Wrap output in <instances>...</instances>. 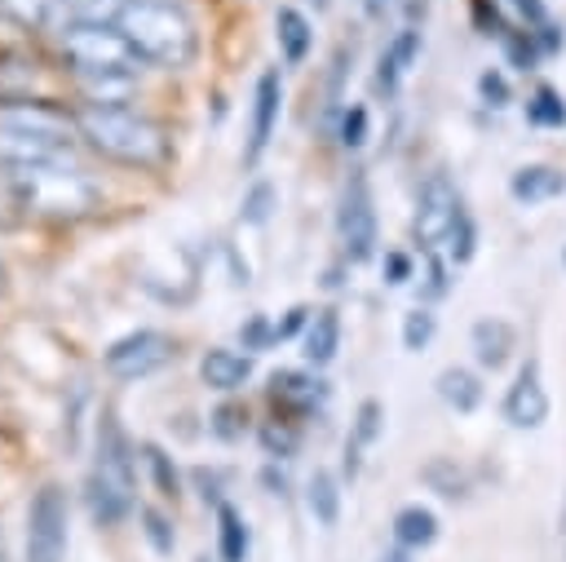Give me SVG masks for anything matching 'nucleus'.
Returning <instances> with one entry per match:
<instances>
[{"instance_id": "f257e3e1", "label": "nucleus", "mask_w": 566, "mask_h": 562, "mask_svg": "<svg viewBox=\"0 0 566 562\" xmlns=\"http://www.w3.org/2000/svg\"><path fill=\"white\" fill-rule=\"evenodd\" d=\"M75 133L106 159L128 168H159L168 159V133L128 106H75Z\"/></svg>"}, {"instance_id": "f03ea898", "label": "nucleus", "mask_w": 566, "mask_h": 562, "mask_svg": "<svg viewBox=\"0 0 566 562\" xmlns=\"http://www.w3.org/2000/svg\"><path fill=\"white\" fill-rule=\"evenodd\" d=\"M137 491V469H133V443L115 416V407H102L97 429H93V469H88V513L102 527H115L128 518Z\"/></svg>"}, {"instance_id": "7ed1b4c3", "label": "nucleus", "mask_w": 566, "mask_h": 562, "mask_svg": "<svg viewBox=\"0 0 566 562\" xmlns=\"http://www.w3.org/2000/svg\"><path fill=\"white\" fill-rule=\"evenodd\" d=\"M115 27L128 35V44L142 53V62H155L168 71L190 66L199 53V31H195L190 13L172 0H128V9L119 13Z\"/></svg>"}, {"instance_id": "20e7f679", "label": "nucleus", "mask_w": 566, "mask_h": 562, "mask_svg": "<svg viewBox=\"0 0 566 562\" xmlns=\"http://www.w3.org/2000/svg\"><path fill=\"white\" fill-rule=\"evenodd\" d=\"M9 186L27 212L49 217V221H80L97 208V186L57 159L31 164V168H9Z\"/></svg>"}, {"instance_id": "39448f33", "label": "nucleus", "mask_w": 566, "mask_h": 562, "mask_svg": "<svg viewBox=\"0 0 566 562\" xmlns=\"http://www.w3.org/2000/svg\"><path fill=\"white\" fill-rule=\"evenodd\" d=\"M62 53L80 75H133L142 66V53L115 22H71V31H62Z\"/></svg>"}, {"instance_id": "423d86ee", "label": "nucleus", "mask_w": 566, "mask_h": 562, "mask_svg": "<svg viewBox=\"0 0 566 562\" xmlns=\"http://www.w3.org/2000/svg\"><path fill=\"white\" fill-rule=\"evenodd\" d=\"M22 553H27V562H62L66 558V491L57 482H44L31 496Z\"/></svg>"}, {"instance_id": "0eeeda50", "label": "nucleus", "mask_w": 566, "mask_h": 562, "mask_svg": "<svg viewBox=\"0 0 566 562\" xmlns=\"http://www.w3.org/2000/svg\"><path fill=\"white\" fill-rule=\"evenodd\" d=\"M336 235L345 248V261H367L376 252V204L367 177L354 168L345 190H340V212H336Z\"/></svg>"}, {"instance_id": "6e6552de", "label": "nucleus", "mask_w": 566, "mask_h": 562, "mask_svg": "<svg viewBox=\"0 0 566 562\" xmlns=\"http://www.w3.org/2000/svg\"><path fill=\"white\" fill-rule=\"evenodd\" d=\"M460 208H464V204H460L451 177H447V173H429L424 186H420V195H416V217H411L416 243L429 248V252H438V248L447 243V235H451Z\"/></svg>"}, {"instance_id": "1a4fd4ad", "label": "nucleus", "mask_w": 566, "mask_h": 562, "mask_svg": "<svg viewBox=\"0 0 566 562\" xmlns=\"http://www.w3.org/2000/svg\"><path fill=\"white\" fill-rule=\"evenodd\" d=\"M168 358H172V336H164L155 327H137V332L111 341V350H106L102 363H106V372L115 381H137V376L159 372Z\"/></svg>"}, {"instance_id": "9d476101", "label": "nucleus", "mask_w": 566, "mask_h": 562, "mask_svg": "<svg viewBox=\"0 0 566 562\" xmlns=\"http://www.w3.org/2000/svg\"><path fill=\"white\" fill-rule=\"evenodd\" d=\"M0 128L4 133H22V137H35V142H49V146H66L71 133H75V111H57L49 102H4L0 106ZM80 137V133H75Z\"/></svg>"}, {"instance_id": "9b49d317", "label": "nucleus", "mask_w": 566, "mask_h": 562, "mask_svg": "<svg viewBox=\"0 0 566 562\" xmlns=\"http://www.w3.org/2000/svg\"><path fill=\"white\" fill-rule=\"evenodd\" d=\"M279 111H283V80L274 66H265L256 75V89H252V119H248V146H243V168H256L274 128H279Z\"/></svg>"}, {"instance_id": "f8f14e48", "label": "nucleus", "mask_w": 566, "mask_h": 562, "mask_svg": "<svg viewBox=\"0 0 566 562\" xmlns=\"http://www.w3.org/2000/svg\"><path fill=\"white\" fill-rule=\"evenodd\" d=\"M504 420L513 429H539L548 420V389H544V372L539 358H526L504 394Z\"/></svg>"}, {"instance_id": "ddd939ff", "label": "nucleus", "mask_w": 566, "mask_h": 562, "mask_svg": "<svg viewBox=\"0 0 566 562\" xmlns=\"http://www.w3.org/2000/svg\"><path fill=\"white\" fill-rule=\"evenodd\" d=\"M323 381H314L310 372H274L270 376V403L283 412V416H292V420H301V416H310L318 403H323Z\"/></svg>"}, {"instance_id": "4468645a", "label": "nucleus", "mask_w": 566, "mask_h": 562, "mask_svg": "<svg viewBox=\"0 0 566 562\" xmlns=\"http://www.w3.org/2000/svg\"><path fill=\"white\" fill-rule=\"evenodd\" d=\"M416 58H420V31H416V27H402V31L380 49V58H376V93L394 97Z\"/></svg>"}, {"instance_id": "2eb2a0df", "label": "nucleus", "mask_w": 566, "mask_h": 562, "mask_svg": "<svg viewBox=\"0 0 566 562\" xmlns=\"http://www.w3.org/2000/svg\"><path fill=\"white\" fill-rule=\"evenodd\" d=\"M199 376H203L208 389H217V394H234V389H243L248 376H252V354L212 345V350L199 358Z\"/></svg>"}, {"instance_id": "dca6fc26", "label": "nucleus", "mask_w": 566, "mask_h": 562, "mask_svg": "<svg viewBox=\"0 0 566 562\" xmlns=\"http://www.w3.org/2000/svg\"><path fill=\"white\" fill-rule=\"evenodd\" d=\"M469 345H473V358L495 372V367H504L509 354L517 350V332H513V323H504V319H478L473 332H469Z\"/></svg>"}, {"instance_id": "f3484780", "label": "nucleus", "mask_w": 566, "mask_h": 562, "mask_svg": "<svg viewBox=\"0 0 566 562\" xmlns=\"http://www.w3.org/2000/svg\"><path fill=\"white\" fill-rule=\"evenodd\" d=\"M562 190H566V173L553 164H526L509 177V195L517 204H544V199H557Z\"/></svg>"}, {"instance_id": "a211bd4d", "label": "nucleus", "mask_w": 566, "mask_h": 562, "mask_svg": "<svg viewBox=\"0 0 566 562\" xmlns=\"http://www.w3.org/2000/svg\"><path fill=\"white\" fill-rule=\"evenodd\" d=\"M301 345H305V363L327 367V363L336 358V350H340V314H336L332 305L314 310V319H310V327H305Z\"/></svg>"}, {"instance_id": "6ab92c4d", "label": "nucleus", "mask_w": 566, "mask_h": 562, "mask_svg": "<svg viewBox=\"0 0 566 562\" xmlns=\"http://www.w3.org/2000/svg\"><path fill=\"white\" fill-rule=\"evenodd\" d=\"M274 40H279V53H283L287 66L305 62V53H310V44H314L310 18H305L301 9H292V4H283V9L274 13Z\"/></svg>"}, {"instance_id": "aec40b11", "label": "nucleus", "mask_w": 566, "mask_h": 562, "mask_svg": "<svg viewBox=\"0 0 566 562\" xmlns=\"http://www.w3.org/2000/svg\"><path fill=\"white\" fill-rule=\"evenodd\" d=\"M380 429H385V407H380L376 398H363L358 412H354V429H349V438H345V473H349V478L358 473L363 447H371V443L380 438Z\"/></svg>"}, {"instance_id": "412c9836", "label": "nucleus", "mask_w": 566, "mask_h": 562, "mask_svg": "<svg viewBox=\"0 0 566 562\" xmlns=\"http://www.w3.org/2000/svg\"><path fill=\"white\" fill-rule=\"evenodd\" d=\"M394 540H398V549H407V553L433 544V540H438V513L424 509V504L398 509V513H394Z\"/></svg>"}, {"instance_id": "4be33fe9", "label": "nucleus", "mask_w": 566, "mask_h": 562, "mask_svg": "<svg viewBox=\"0 0 566 562\" xmlns=\"http://www.w3.org/2000/svg\"><path fill=\"white\" fill-rule=\"evenodd\" d=\"M248 549H252V535H248V522L234 504H217V558L221 562H248Z\"/></svg>"}, {"instance_id": "5701e85b", "label": "nucleus", "mask_w": 566, "mask_h": 562, "mask_svg": "<svg viewBox=\"0 0 566 562\" xmlns=\"http://www.w3.org/2000/svg\"><path fill=\"white\" fill-rule=\"evenodd\" d=\"M438 398L455 412H473L482 403V381L469 367H442L438 372Z\"/></svg>"}, {"instance_id": "b1692460", "label": "nucleus", "mask_w": 566, "mask_h": 562, "mask_svg": "<svg viewBox=\"0 0 566 562\" xmlns=\"http://www.w3.org/2000/svg\"><path fill=\"white\" fill-rule=\"evenodd\" d=\"M305 500H310V513L323 527H332L340 518V482H336V473L332 469H314L310 473V487H305Z\"/></svg>"}, {"instance_id": "393cba45", "label": "nucleus", "mask_w": 566, "mask_h": 562, "mask_svg": "<svg viewBox=\"0 0 566 562\" xmlns=\"http://www.w3.org/2000/svg\"><path fill=\"white\" fill-rule=\"evenodd\" d=\"M526 124H535V128H562L566 124V97L553 84H539L526 97Z\"/></svg>"}, {"instance_id": "a878e982", "label": "nucleus", "mask_w": 566, "mask_h": 562, "mask_svg": "<svg viewBox=\"0 0 566 562\" xmlns=\"http://www.w3.org/2000/svg\"><path fill=\"white\" fill-rule=\"evenodd\" d=\"M84 80V97L88 106H124L133 75H80Z\"/></svg>"}, {"instance_id": "bb28decb", "label": "nucleus", "mask_w": 566, "mask_h": 562, "mask_svg": "<svg viewBox=\"0 0 566 562\" xmlns=\"http://www.w3.org/2000/svg\"><path fill=\"white\" fill-rule=\"evenodd\" d=\"M433 332H438V314H433L429 305H411V310L402 314V350L420 354V350L433 341Z\"/></svg>"}, {"instance_id": "cd10ccee", "label": "nucleus", "mask_w": 566, "mask_h": 562, "mask_svg": "<svg viewBox=\"0 0 566 562\" xmlns=\"http://www.w3.org/2000/svg\"><path fill=\"white\" fill-rule=\"evenodd\" d=\"M500 44H504L509 66H517V71H535V62L544 58V53H539V44H535V35H531L526 27H509V31L500 35Z\"/></svg>"}, {"instance_id": "c85d7f7f", "label": "nucleus", "mask_w": 566, "mask_h": 562, "mask_svg": "<svg viewBox=\"0 0 566 562\" xmlns=\"http://www.w3.org/2000/svg\"><path fill=\"white\" fill-rule=\"evenodd\" d=\"M420 478L438 491V496H447V500H455V496H464V469L455 465V460H447V456H438V460H429L424 469H420Z\"/></svg>"}, {"instance_id": "c756f323", "label": "nucleus", "mask_w": 566, "mask_h": 562, "mask_svg": "<svg viewBox=\"0 0 566 562\" xmlns=\"http://www.w3.org/2000/svg\"><path fill=\"white\" fill-rule=\"evenodd\" d=\"M447 257L455 261V266H464L473 252H478V226H473V217H469V208H460V217H455V226H451V235H447Z\"/></svg>"}, {"instance_id": "7c9ffc66", "label": "nucleus", "mask_w": 566, "mask_h": 562, "mask_svg": "<svg viewBox=\"0 0 566 562\" xmlns=\"http://www.w3.org/2000/svg\"><path fill=\"white\" fill-rule=\"evenodd\" d=\"M62 9L75 22H119V13L128 9V0H62Z\"/></svg>"}, {"instance_id": "2f4dec72", "label": "nucleus", "mask_w": 566, "mask_h": 562, "mask_svg": "<svg viewBox=\"0 0 566 562\" xmlns=\"http://www.w3.org/2000/svg\"><path fill=\"white\" fill-rule=\"evenodd\" d=\"M62 0H0V9L13 18V22H22V27H44L49 18H53V9H57Z\"/></svg>"}, {"instance_id": "473e14b6", "label": "nucleus", "mask_w": 566, "mask_h": 562, "mask_svg": "<svg viewBox=\"0 0 566 562\" xmlns=\"http://www.w3.org/2000/svg\"><path fill=\"white\" fill-rule=\"evenodd\" d=\"M336 142L345 146V150H358L363 142H367V106H345L340 111V124H336Z\"/></svg>"}, {"instance_id": "72a5a7b5", "label": "nucleus", "mask_w": 566, "mask_h": 562, "mask_svg": "<svg viewBox=\"0 0 566 562\" xmlns=\"http://www.w3.org/2000/svg\"><path fill=\"white\" fill-rule=\"evenodd\" d=\"M261 447H265V456H292V451H296V429H292V420H270V425H261Z\"/></svg>"}, {"instance_id": "f704fd0d", "label": "nucleus", "mask_w": 566, "mask_h": 562, "mask_svg": "<svg viewBox=\"0 0 566 562\" xmlns=\"http://www.w3.org/2000/svg\"><path fill=\"white\" fill-rule=\"evenodd\" d=\"M146 465H150V473H155V487H159V496H177V469H172V456L164 451V447H146Z\"/></svg>"}, {"instance_id": "c9c22d12", "label": "nucleus", "mask_w": 566, "mask_h": 562, "mask_svg": "<svg viewBox=\"0 0 566 562\" xmlns=\"http://www.w3.org/2000/svg\"><path fill=\"white\" fill-rule=\"evenodd\" d=\"M274 341H279V332H274V323L265 314H248V323L239 327V345L243 350H270Z\"/></svg>"}, {"instance_id": "e433bc0d", "label": "nucleus", "mask_w": 566, "mask_h": 562, "mask_svg": "<svg viewBox=\"0 0 566 562\" xmlns=\"http://www.w3.org/2000/svg\"><path fill=\"white\" fill-rule=\"evenodd\" d=\"M447 288H451V279H447V261H442L438 252H429V261H424V283H420L424 305L438 301V296H447Z\"/></svg>"}, {"instance_id": "4c0bfd02", "label": "nucleus", "mask_w": 566, "mask_h": 562, "mask_svg": "<svg viewBox=\"0 0 566 562\" xmlns=\"http://www.w3.org/2000/svg\"><path fill=\"white\" fill-rule=\"evenodd\" d=\"M478 97H482L486 106H495V111H500V106H509V102H513V89H509V80H504L500 71H482V75H478Z\"/></svg>"}, {"instance_id": "58836bf2", "label": "nucleus", "mask_w": 566, "mask_h": 562, "mask_svg": "<svg viewBox=\"0 0 566 562\" xmlns=\"http://www.w3.org/2000/svg\"><path fill=\"white\" fill-rule=\"evenodd\" d=\"M270 204H274V186H270V181H256V186L248 190V199H243V221L261 226V221L270 217Z\"/></svg>"}, {"instance_id": "ea45409f", "label": "nucleus", "mask_w": 566, "mask_h": 562, "mask_svg": "<svg viewBox=\"0 0 566 562\" xmlns=\"http://www.w3.org/2000/svg\"><path fill=\"white\" fill-rule=\"evenodd\" d=\"M473 18H478L482 35H504V31H509V22H504V9H500V0H473Z\"/></svg>"}, {"instance_id": "a19ab883", "label": "nucleus", "mask_w": 566, "mask_h": 562, "mask_svg": "<svg viewBox=\"0 0 566 562\" xmlns=\"http://www.w3.org/2000/svg\"><path fill=\"white\" fill-rule=\"evenodd\" d=\"M142 522H146L150 544H155L159 553H172V527H168V518H164V513H155V509H142Z\"/></svg>"}, {"instance_id": "79ce46f5", "label": "nucleus", "mask_w": 566, "mask_h": 562, "mask_svg": "<svg viewBox=\"0 0 566 562\" xmlns=\"http://www.w3.org/2000/svg\"><path fill=\"white\" fill-rule=\"evenodd\" d=\"M500 9H513V13L526 22V31H535V27H544V22H548L544 0H500Z\"/></svg>"}, {"instance_id": "37998d69", "label": "nucleus", "mask_w": 566, "mask_h": 562, "mask_svg": "<svg viewBox=\"0 0 566 562\" xmlns=\"http://www.w3.org/2000/svg\"><path fill=\"white\" fill-rule=\"evenodd\" d=\"M380 274H385V283H389V288L407 283V279H411V257H407V252H385Z\"/></svg>"}, {"instance_id": "c03bdc74", "label": "nucleus", "mask_w": 566, "mask_h": 562, "mask_svg": "<svg viewBox=\"0 0 566 562\" xmlns=\"http://www.w3.org/2000/svg\"><path fill=\"white\" fill-rule=\"evenodd\" d=\"M243 425H248V416H243L239 407H217V416H212V429H217L221 438H239Z\"/></svg>"}, {"instance_id": "a18cd8bd", "label": "nucleus", "mask_w": 566, "mask_h": 562, "mask_svg": "<svg viewBox=\"0 0 566 562\" xmlns=\"http://www.w3.org/2000/svg\"><path fill=\"white\" fill-rule=\"evenodd\" d=\"M310 319H314V314H310L305 305H292V310L283 314V323H274V332H279V341H287V336H296L301 327H310Z\"/></svg>"}, {"instance_id": "49530a36", "label": "nucleus", "mask_w": 566, "mask_h": 562, "mask_svg": "<svg viewBox=\"0 0 566 562\" xmlns=\"http://www.w3.org/2000/svg\"><path fill=\"white\" fill-rule=\"evenodd\" d=\"M531 35H535L539 53H557V49L566 44V35H562V27H557V22H544V27H535Z\"/></svg>"}, {"instance_id": "de8ad7c7", "label": "nucleus", "mask_w": 566, "mask_h": 562, "mask_svg": "<svg viewBox=\"0 0 566 562\" xmlns=\"http://www.w3.org/2000/svg\"><path fill=\"white\" fill-rule=\"evenodd\" d=\"M358 4H363V13H367V18H385L394 0H358Z\"/></svg>"}, {"instance_id": "09e8293b", "label": "nucleus", "mask_w": 566, "mask_h": 562, "mask_svg": "<svg viewBox=\"0 0 566 562\" xmlns=\"http://www.w3.org/2000/svg\"><path fill=\"white\" fill-rule=\"evenodd\" d=\"M261 478H265V487H274V496H283V487H287V478H283V473H274V465H270V469H265Z\"/></svg>"}, {"instance_id": "8fccbe9b", "label": "nucleus", "mask_w": 566, "mask_h": 562, "mask_svg": "<svg viewBox=\"0 0 566 562\" xmlns=\"http://www.w3.org/2000/svg\"><path fill=\"white\" fill-rule=\"evenodd\" d=\"M380 562H411V553L407 549H389V553H380Z\"/></svg>"}, {"instance_id": "3c124183", "label": "nucleus", "mask_w": 566, "mask_h": 562, "mask_svg": "<svg viewBox=\"0 0 566 562\" xmlns=\"http://www.w3.org/2000/svg\"><path fill=\"white\" fill-rule=\"evenodd\" d=\"M195 562H208V558H195Z\"/></svg>"}, {"instance_id": "603ef678", "label": "nucleus", "mask_w": 566, "mask_h": 562, "mask_svg": "<svg viewBox=\"0 0 566 562\" xmlns=\"http://www.w3.org/2000/svg\"><path fill=\"white\" fill-rule=\"evenodd\" d=\"M0 274H4V270H0Z\"/></svg>"}]
</instances>
